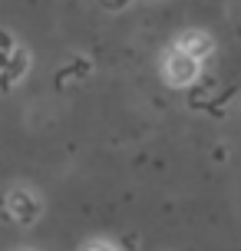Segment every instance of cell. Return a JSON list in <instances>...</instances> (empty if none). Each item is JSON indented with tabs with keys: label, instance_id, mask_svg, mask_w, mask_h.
Here are the masks:
<instances>
[{
	"label": "cell",
	"instance_id": "52a82bcc",
	"mask_svg": "<svg viewBox=\"0 0 241 251\" xmlns=\"http://www.w3.org/2000/svg\"><path fill=\"white\" fill-rule=\"evenodd\" d=\"M89 251H113V248H109V245H93Z\"/></svg>",
	"mask_w": 241,
	"mask_h": 251
},
{
	"label": "cell",
	"instance_id": "5b68a950",
	"mask_svg": "<svg viewBox=\"0 0 241 251\" xmlns=\"http://www.w3.org/2000/svg\"><path fill=\"white\" fill-rule=\"evenodd\" d=\"M13 50H17V47H13V37H10V33H3V30H0V63L7 60V56H10Z\"/></svg>",
	"mask_w": 241,
	"mask_h": 251
},
{
	"label": "cell",
	"instance_id": "8992f818",
	"mask_svg": "<svg viewBox=\"0 0 241 251\" xmlns=\"http://www.w3.org/2000/svg\"><path fill=\"white\" fill-rule=\"evenodd\" d=\"M102 3H106V7H113V10H119V7H126L129 0H102Z\"/></svg>",
	"mask_w": 241,
	"mask_h": 251
},
{
	"label": "cell",
	"instance_id": "3957f363",
	"mask_svg": "<svg viewBox=\"0 0 241 251\" xmlns=\"http://www.w3.org/2000/svg\"><path fill=\"white\" fill-rule=\"evenodd\" d=\"M175 50H182V53H189L192 60H208L212 53H215V43H212V37L208 33H202V30H185L182 37L175 40Z\"/></svg>",
	"mask_w": 241,
	"mask_h": 251
},
{
	"label": "cell",
	"instance_id": "6da1fadb",
	"mask_svg": "<svg viewBox=\"0 0 241 251\" xmlns=\"http://www.w3.org/2000/svg\"><path fill=\"white\" fill-rule=\"evenodd\" d=\"M198 73H202V63L192 60L189 53H182V50H172L169 56H165V63H162V76L178 89L192 86V83L198 79Z\"/></svg>",
	"mask_w": 241,
	"mask_h": 251
},
{
	"label": "cell",
	"instance_id": "7a4b0ae2",
	"mask_svg": "<svg viewBox=\"0 0 241 251\" xmlns=\"http://www.w3.org/2000/svg\"><path fill=\"white\" fill-rule=\"evenodd\" d=\"M7 212L13 215V222H20V225H33L40 218V201L30 195V192H24V188H17L10 199H7Z\"/></svg>",
	"mask_w": 241,
	"mask_h": 251
},
{
	"label": "cell",
	"instance_id": "277c9868",
	"mask_svg": "<svg viewBox=\"0 0 241 251\" xmlns=\"http://www.w3.org/2000/svg\"><path fill=\"white\" fill-rule=\"evenodd\" d=\"M26 66H30L26 53H24V50H13L7 60L0 63V86L10 89L13 83H20V79H24V73H26Z\"/></svg>",
	"mask_w": 241,
	"mask_h": 251
}]
</instances>
